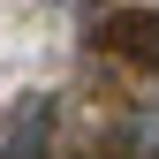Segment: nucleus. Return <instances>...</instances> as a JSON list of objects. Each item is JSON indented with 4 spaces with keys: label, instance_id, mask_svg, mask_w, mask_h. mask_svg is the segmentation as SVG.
<instances>
[{
    "label": "nucleus",
    "instance_id": "f257e3e1",
    "mask_svg": "<svg viewBox=\"0 0 159 159\" xmlns=\"http://www.w3.org/2000/svg\"><path fill=\"white\" fill-rule=\"evenodd\" d=\"M98 46L129 53V61L159 68V8H114L106 23H98Z\"/></svg>",
    "mask_w": 159,
    "mask_h": 159
},
{
    "label": "nucleus",
    "instance_id": "f03ea898",
    "mask_svg": "<svg viewBox=\"0 0 159 159\" xmlns=\"http://www.w3.org/2000/svg\"><path fill=\"white\" fill-rule=\"evenodd\" d=\"M121 152H129V159H159V98L129 106V121H121Z\"/></svg>",
    "mask_w": 159,
    "mask_h": 159
}]
</instances>
